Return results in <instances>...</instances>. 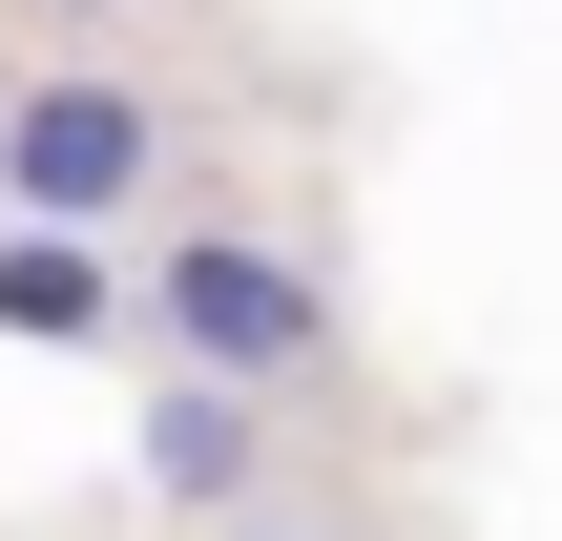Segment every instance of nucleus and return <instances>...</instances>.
<instances>
[{
  "instance_id": "f257e3e1",
  "label": "nucleus",
  "mask_w": 562,
  "mask_h": 541,
  "mask_svg": "<svg viewBox=\"0 0 562 541\" xmlns=\"http://www.w3.org/2000/svg\"><path fill=\"white\" fill-rule=\"evenodd\" d=\"M125 188H146V104H125V83H83V63H63V83H21V104H0V208H21V229L104 250V208H125Z\"/></svg>"
},
{
  "instance_id": "f03ea898",
  "label": "nucleus",
  "mask_w": 562,
  "mask_h": 541,
  "mask_svg": "<svg viewBox=\"0 0 562 541\" xmlns=\"http://www.w3.org/2000/svg\"><path fill=\"white\" fill-rule=\"evenodd\" d=\"M167 354L229 396V375H313V271L250 250V229H188L167 250Z\"/></svg>"
},
{
  "instance_id": "7ed1b4c3",
  "label": "nucleus",
  "mask_w": 562,
  "mask_h": 541,
  "mask_svg": "<svg viewBox=\"0 0 562 541\" xmlns=\"http://www.w3.org/2000/svg\"><path fill=\"white\" fill-rule=\"evenodd\" d=\"M125 292H104V250H63V229H0V334H104Z\"/></svg>"
},
{
  "instance_id": "20e7f679",
  "label": "nucleus",
  "mask_w": 562,
  "mask_h": 541,
  "mask_svg": "<svg viewBox=\"0 0 562 541\" xmlns=\"http://www.w3.org/2000/svg\"><path fill=\"white\" fill-rule=\"evenodd\" d=\"M229 459H250V396L167 375V417H146V480H167V500H229Z\"/></svg>"
}]
</instances>
